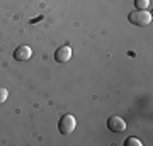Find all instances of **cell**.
<instances>
[{
    "label": "cell",
    "instance_id": "obj_3",
    "mask_svg": "<svg viewBox=\"0 0 153 146\" xmlns=\"http://www.w3.org/2000/svg\"><path fill=\"white\" fill-rule=\"evenodd\" d=\"M107 127L112 133H123L126 129V122L119 116H111L109 119H107Z\"/></svg>",
    "mask_w": 153,
    "mask_h": 146
},
{
    "label": "cell",
    "instance_id": "obj_2",
    "mask_svg": "<svg viewBox=\"0 0 153 146\" xmlns=\"http://www.w3.org/2000/svg\"><path fill=\"white\" fill-rule=\"evenodd\" d=\"M76 127V121L75 117L71 116V114H65V116H61L60 122H58V129H60V133L63 136H68L71 134L73 131H75Z\"/></svg>",
    "mask_w": 153,
    "mask_h": 146
},
{
    "label": "cell",
    "instance_id": "obj_8",
    "mask_svg": "<svg viewBox=\"0 0 153 146\" xmlns=\"http://www.w3.org/2000/svg\"><path fill=\"white\" fill-rule=\"evenodd\" d=\"M9 99V90L4 88V87H0V104H4Z\"/></svg>",
    "mask_w": 153,
    "mask_h": 146
},
{
    "label": "cell",
    "instance_id": "obj_1",
    "mask_svg": "<svg viewBox=\"0 0 153 146\" xmlns=\"http://www.w3.org/2000/svg\"><path fill=\"white\" fill-rule=\"evenodd\" d=\"M128 21L134 24V26H140V27H146L150 26L152 22V14L148 10H134L128 16Z\"/></svg>",
    "mask_w": 153,
    "mask_h": 146
},
{
    "label": "cell",
    "instance_id": "obj_4",
    "mask_svg": "<svg viewBox=\"0 0 153 146\" xmlns=\"http://www.w3.org/2000/svg\"><path fill=\"white\" fill-rule=\"evenodd\" d=\"M70 58H71V48L68 44H63V46H60L55 51V60L58 63H66Z\"/></svg>",
    "mask_w": 153,
    "mask_h": 146
},
{
    "label": "cell",
    "instance_id": "obj_5",
    "mask_svg": "<svg viewBox=\"0 0 153 146\" xmlns=\"http://www.w3.org/2000/svg\"><path fill=\"white\" fill-rule=\"evenodd\" d=\"M31 56H33V49L29 48V46H26V44L17 46L16 51H14V58L17 61H27Z\"/></svg>",
    "mask_w": 153,
    "mask_h": 146
},
{
    "label": "cell",
    "instance_id": "obj_7",
    "mask_svg": "<svg viewBox=\"0 0 153 146\" xmlns=\"http://www.w3.org/2000/svg\"><path fill=\"white\" fill-rule=\"evenodd\" d=\"M143 143L140 139H136V138H128V139L124 141V146H141Z\"/></svg>",
    "mask_w": 153,
    "mask_h": 146
},
{
    "label": "cell",
    "instance_id": "obj_6",
    "mask_svg": "<svg viewBox=\"0 0 153 146\" xmlns=\"http://www.w3.org/2000/svg\"><path fill=\"white\" fill-rule=\"evenodd\" d=\"M134 7L136 10H146L150 7V0H134Z\"/></svg>",
    "mask_w": 153,
    "mask_h": 146
}]
</instances>
